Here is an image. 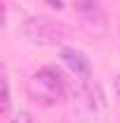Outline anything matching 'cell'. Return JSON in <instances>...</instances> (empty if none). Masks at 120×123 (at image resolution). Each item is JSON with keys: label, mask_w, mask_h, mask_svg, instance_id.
Listing matches in <instances>:
<instances>
[{"label": "cell", "mask_w": 120, "mask_h": 123, "mask_svg": "<svg viewBox=\"0 0 120 123\" xmlns=\"http://www.w3.org/2000/svg\"><path fill=\"white\" fill-rule=\"evenodd\" d=\"M26 90L33 102H38L43 107H54L66 99V78L59 69L47 66V69H40L31 76Z\"/></svg>", "instance_id": "cell-1"}, {"label": "cell", "mask_w": 120, "mask_h": 123, "mask_svg": "<svg viewBox=\"0 0 120 123\" xmlns=\"http://www.w3.org/2000/svg\"><path fill=\"white\" fill-rule=\"evenodd\" d=\"M21 33L33 45H61L68 38V29L64 24H59V21L45 17V14L28 17L21 24Z\"/></svg>", "instance_id": "cell-2"}, {"label": "cell", "mask_w": 120, "mask_h": 123, "mask_svg": "<svg viewBox=\"0 0 120 123\" xmlns=\"http://www.w3.org/2000/svg\"><path fill=\"white\" fill-rule=\"evenodd\" d=\"M59 59L66 64V69H71L75 74V78H87L92 71L90 59L80 52V50H73V47H61L59 50Z\"/></svg>", "instance_id": "cell-3"}, {"label": "cell", "mask_w": 120, "mask_h": 123, "mask_svg": "<svg viewBox=\"0 0 120 123\" xmlns=\"http://www.w3.org/2000/svg\"><path fill=\"white\" fill-rule=\"evenodd\" d=\"M0 83H2V102H0V111L7 114V111H10V80H7V76L0 78Z\"/></svg>", "instance_id": "cell-4"}, {"label": "cell", "mask_w": 120, "mask_h": 123, "mask_svg": "<svg viewBox=\"0 0 120 123\" xmlns=\"http://www.w3.org/2000/svg\"><path fill=\"white\" fill-rule=\"evenodd\" d=\"M10 123H33V118H31V114L26 111V109H19V111H14V114H12Z\"/></svg>", "instance_id": "cell-5"}, {"label": "cell", "mask_w": 120, "mask_h": 123, "mask_svg": "<svg viewBox=\"0 0 120 123\" xmlns=\"http://www.w3.org/2000/svg\"><path fill=\"white\" fill-rule=\"evenodd\" d=\"M49 2V7H54V10H61L64 5H61V0H47Z\"/></svg>", "instance_id": "cell-6"}, {"label": "cell", "mask_w": 120, "mask_h": 123, "mask_svg": "<svg viewBox=\"0 0 120 123\" xmlns=\"http://www.w3.org/2000/svg\"><path fill=\"white\" fill-rule=\"evenodd\" d=\"M113 85H115V95H118V99H120V76H115Z\"/></svg>", "instance_id": "cell-7"}]
</instances>
